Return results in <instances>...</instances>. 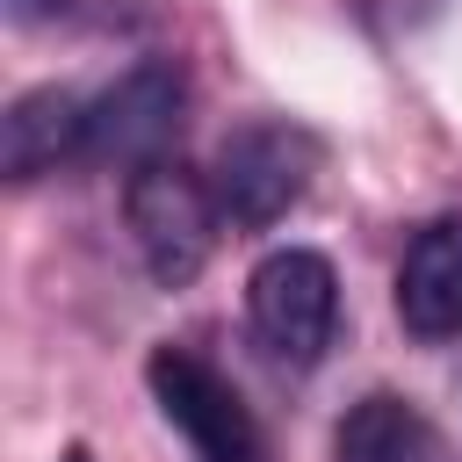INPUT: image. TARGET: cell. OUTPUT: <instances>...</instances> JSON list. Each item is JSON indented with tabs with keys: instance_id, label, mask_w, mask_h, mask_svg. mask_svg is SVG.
Returning <instances> with one entry per match:
<instances>
[{
	"instance_id": "6da1fadb",
	"label": "cell",
	"mask_w": 462,
	"mask_h": 462,
	"mask_svg": "<svg viewBox=\"0 0 462 462\" xmlns=\"http://www.w3.org/2000/svg\"><path fill=\"white\" fill-rule=\"evenodd\" d=\"M123 209H130V238H137L152 282L159 289H188L202 274V260L217 245V217H224L217 195H209V180L188 173L180 159H152V166L130 173Z\"/></svg>"
},
{
	"instance_id": "7a4b0ae2",
	"label": "cell",
	"mask_w": 462,
	"mask_h": 462,
	"mask_svg": "<svg viewBox=\"0 0 462 462\" xmlns=\"http://www.w3.org/2000/svg\"><path fill=\"white\" fill-rule=\"evenodd\" d=\"M245 318L253 339L282 361V368H310L332 346V318H339V282L332 260L310 245H282L245 274Z\"/></svg>"
},
{
	"instance_id": "3957f363",
	"label": "cell",
	"mask_w": 462,
	"mask_h": 462,
	"mask_svg": "<svg viewBox=\"0 0 462 462\" xmlns=\"http://www.w3.org/2000/svg\"><path fill=\"white\" fill-rule=\"evenodd\" d=\"M318 173V144L289 123H245L217 144V173H209V195L231 224L245 231H267L289 202H303Z\"/></svg>"
},
{
	"instance_id": "277c9868",
	"label": "cell",
	"mask_w": 462,
	"mask_h": 462,
	"mask_svg": "<svg viewBox=\"0 0 462 462\" xmlns=\"http://www.w3.org/2000/svg\"><path fill=\"white\" fill-rule=\"evenodd\" d=\"M144 383L166 411V426L202 455V462H260V433H253V411L238 404V390L195 361L188 346H152L144 361Z\"/></svg>"
},
{
	"instance_id": "5b68a950",
	"label": "cell",
	"mask_w": 462,
	"mask_h": 462,
	"mask_svg": "<svg viewBox=\"0 0 462 462\" xmlns=\"http://www.w3.org/2000/svg\"><path fill=\"white\" fill-rule=\"evenodd\" d=\"M180 72L173 65H130L101 101H87V159H116V166H152L166 159L173 130H180Z\"/></svg>"
},
{
	"instance_id": "8992f818",
	"label": "cell",
	"mask_w": 462,
	"mask_h": 462,
	"mask_svg": "<svg viewBox=\"0 0 462 462\" xmlns=\"http://www.w3.org/2000/svg\"><path fill=\"white\" fill-rule=\"evenodd\" d=\"M397 318H404L411 339H455V332H462V217L426 224V231L404 245Z\"/></svg>"
},
{
	"instance_id": "52a82bcc",
	"label": "cell",
	"mask_w": 462,
	"mask_h": 462,
	"mask_svg": "<svg viewBox=\"0 0 462 462\" xmlns=\"http://www.w3.org/2000/svg\"><path fill=\"white\" fill-rule=\"evenodd\" d=\"M72 152H87V101L72 87L14 94V108L0 116V166H7V180H36V173H51Z\"/></svg>"
},
{
	"instance_id": "ba28073f",
	"label": "cell",
	"mask_w": 462,
	"mask_h": 462,
	"mask_svg": "<svg viewBox=\"0 0 462 462\" xmlns=\"http://www.w3.org/2000/svg\"><path fill=\"white\" fill-rule=\"evenodd\" d=\"M332 455H339V462H448L440 433H433L404 397H383V390L361 397V404L339 419Z\"/></svg>"
},
{
	"instance_id": "9c48e42d",
	"label": "cell",
	"mask_w": 462,
	"mask_h": 462,
	"mask_svg": "<svg viewBox=\"0 0 462 462\" xmlns=\"http://www.w3.org/2000/svg\"><path fill=\"white\" fill-rule=\"evenodd\" d=\"M7 14L14 22H58V14H72V0H7Z\"/></svg>"
},
{
	"instance_id": "30bf717a",
	"label": "cell",
	"mask_w": 462,
	"mask_h": 462,
	"mask_svg": "<svg viewBox=\"0 0 462 462\" xmlns=\"http://www.w3.org/2000/svg\"><path fill=\"white\" fill-rule=\"evenodd\" d=\"M58 462H94V455H87V448H65V455H58Z\"/></svg>"
}]
</instances>
